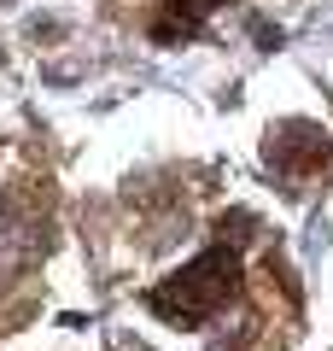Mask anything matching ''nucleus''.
I'll return each mask as SVG.
<instances>
[{
  "label": "nucleus",
  "mask_w": 333,
  "mask_h": 351,
  "mask_svg": "<svg viewBox=\"0 0 333 351\" xmlns=\"http://www.w3.org/2000/svg\"><path fill=\"white\" fill-rule=\"evenodd\" d=\"M234 281H240V269H234V252H205V258H199L193 269L170 276L158 293H152V311H158L164 322L199 328L205 316H217L222 304H228Z\"/></svg>",
  "instance_id": "obj_1"
},
{
  "label": "nucleus",
  "mask_w": 333,
  "mask_h": 351,
  "mask_svg": "<svg viewBox=\"0 0 333 351\" xmlns=\"http://www.w3.org/2000/svg\"><path fill=\"white\" fill-rule=\"evenodd\" d=\"M328 158H333V147L316 135V129H304V123H286L281 135L269 141V164L286 176V182H298V176H316Z\"/></svg>",
  "instance_id": "obj_2"
}]
</instances>
